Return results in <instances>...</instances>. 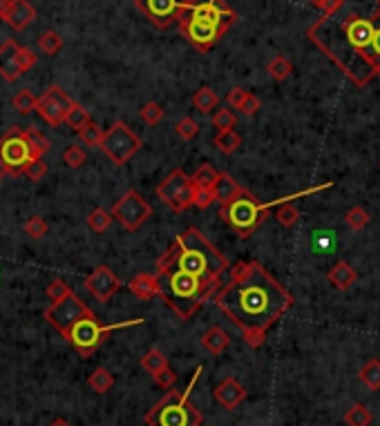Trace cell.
<instances>
[{
    "label": "cell",
    "instance_id": "cell-1",
    "mask_svg": "<svg viewBox=\"0 0 380 426\" xmlns=\"http://www.w3.org/2000/svg\"><path fill=\"white\" fill-rule=\"evenodd\" d=\"M307 36L358 88L380 79V0H338Z\"/></svg>",
    "mask_w": 380,
    "mask_h": 426
},
{
    "label": "cell",
    "instance_id": "cell-2",
    "mask_svg": "<svg viewBox=\"0 0 380 426\" xmlns=\"http://www.w3.org/2000/svg\"><path fill=\"white\" fill-rule=\"evenodd\" d=\"M215 304L239 328L244 342L260 348L267 342L269 328L291 308L293 295L260 261H237Z\"/></svg>",
    "mask_w": 380,
    "mask_h": 426
},
{
    "label": "cell",
    "instance_id": "cell-3",
    "mask_svg": "<svg viewBox=\"0 0 380 426\" xmlns=\"http://www.w3.org/2000/svg\"><path fill=\"white\" fill-rule=\"evenodd\" d=\"M159 259L179 265L182 270L195 275L197 279H202L204 284L213 286L217 290L219 286H224L221 284V275L230 268V263L224 254L193 226L179 234L171 246L164 250Z\"/></svg>",
    "mask_w": 380,
    "mask_h": 426
},
{
    "label": "cell",
    "instance_id": "cell-4",
    "mask_svg": "<svg viewBox=\"0 0 380 426\" xmlns=\"http://www.w3.org/2000/svg\"><path fill=\"white\" fill-rule=\"evenodd\" d=\"M237 14L228 7L226 0H188L177 25L190 45L199 51H210L217 40L235 25Z\"/></svg>",
    "mask_w": 380,
    "mask_h": 426
},
{
    "label": "cell",
    "instance_id": "cell-5",
    "mask_svg": "<svg viewBox=\"0 0 380 426\" xmlns=\"http://www.w3.org/2000/svg\"><path fill=\"white\" fill-rule=\"evenodd\" d=\"M155 275L161 281L159 297L164 300V304L182 319H190L206 302L217 297V288L204 284L195 275L182 270L179 265L171 261L157 259Z\"/></svg>",
    "mask_w": 380,
    "mask_h": 426
},
{
    "label": "cell",
    "instance_id": "cell-6",
    "mask_svg": "<svg viewBox=\"0 0 380 426\" xmlns=\"http://www.w3.org/2000/svg\"><path fill=\"white\" fill-rule=\"evenodd\" d=\"M331 186H333V183L329 181V183L313 186V188H309V190H300V192L289 195V197H282V199H276V201H269V204H260V201L255 199V195L242 188L233 199L226 201V204H221L219 217L224 219L228 226L235 230L237 237L246 239V237H251V234L262 226V221L267 219V215H269L271 208H278V206H282V204H289V201H295V199H300V197L318 195V192H322V190H329Z\"/></svg>",
    "mask_w": 380,
    "mask_h": 426
},
{
    "label": "cell",
    "instance_id": "cell-7",
    "mask_svg": "<svg viewBox=\"0 0 380 426\" xmlns=\"http://www.w3.org/2000/svg\"><path fill=\"white\" fill-rule=\"evenodd\" d=\"M202 370L204 366L199 364L193 372V379L188 382L186 391L166 393V395L145 413V424L148 426H202L204 415L193 402H190V393H193Z\"/></svg>",
    "mask_w": 380,
    "mask_h": 426
},
{
    "label": "cell",
    "instance_id": "cell-8",
    "mask_svg": "<svg viewBox=\"0 0 380 426\" xmlns=\"http://www.w3.org/2000/svg\"><path fill=\"white\" fill-rule=\"evenodd\" d=\"M143 324V319H130V322H121V324H112V326H103L97 315H88L79 319L77 324L70 328V333L65 335L68 344L77 350L81 357H92L94 353L99 350V346L105 342L112 330H119V328H128V326H139Z\"/></svg>",
    "mask_w": 380,
    "mask_h": 426
},
{
    "label": "cell",
    "instance_id": "cell-9",
    "mask_svg": "<svg viewBox=\"0 0 380 426\" xmlns=\"http://www.w3.org/2000/svg\"><path fill=\"white\" fill-rule=\"evenodd\" d=\"M139 147H141V138L136 136L123 121L112 123L108 130H105L103 141H101L103 154L108 156L114 165L128 163L130 158L139 152Z\"/></svg>",
    "mask_w": 380,
    "mask_h": 426
},
{
    "label": "cell",
    "instance_id": "cell-10",
    "mask_svg": "<svg viewBox=\"0 0 380 426\" xmlns=\"http://www.w3.org/2000/svg\"><path fill=\"white\" fill-rule=\"evenodd\" d=\"M157 197L171 208L173 212H184L193 206L195 199V183L193 177H188L184 170H173L159 186H157Z\"/></svg>",
    "mask_w": 380,
    "mask_h": 426
},
{
    "label": "cell",
    "instance_id": "cell-11",
    "mask_svg": "<svg viewBox=\"0 0 380 426\" xmlns=\"http://www.w3.org/2000/svg\"><path fill=\"white\" fill-rule=\"evenodd\" d=\"M0 156L7 163L9 172L14 177L25 174V170L31 165V161H36L34 152H31V145L27 141L25 130L20 127H12L3 138H0Z\"/></svg>",
    "mask_w": 380,
    "mask_h": 426
},
{
    "label": "cell",
    "instance_id": "cell-12",
    "mask_svg": "<svg viewBox=\"0 0 380 426\" xmlns=\"http://www.w3.org/2000/svg\"><path fill=\"white\" fill-rule=\"evenodd\" d=\"M112 217L121 223L123 230L128 232H136L143 223L150 219L152 215V206L148 204V201L136 192V190H128L117 204L112 206Z\"/></svg>",
    "mask_w": 380,
    "mask_h": 426
},
{
    "label": "cell",
    "instance_id": "cell-13",
    "mask_svg": "<svg viewBox=\"0 0 380 426\" xmlns=\"http://www.w3.org/2000/svg\"><path fill=\"white\" fill-rule=\"evenodd\" d=\"M36 54L29 47H20L16 40H5L0 45V76L14 83L36 65Z\"/></svg>",
    "mask_w": 380,
    "mask_h": 426
},
{
    "label": "cell",
    "instance_id": "cell-14",
    "mask_svg": "<svg viewBox=\"0 0 380 426\" xmlns=\"http://www.w3.org/2000/svg\"><path fill=\"white\" fill-rule=\"evenodd\" d=\"M92 315L90 308L83 304L77 295H68L65 300H61L56 304H52L47 311H45V319L49 326H54L58 333L65 337L70 333V328L79 322V319Z\"/></svg>",
    "mask_w": 380,
    "mask_h": 426
},
{
    "label": "cell",
    "instance_id": "cell-15",
    "mask_svg": "<svg viewBox=\"0 0 380 426\" xmlns=\"http://www.w3.org/2000/svg\"><path fill=\"white\" fill-rule=\"evenodd\" d=\"M74 101L65 94V90H61L58 85H52L47 88L43 94L38 97V105H36V112L38 116L43 119L47 125L52 127H58L65 123L68 114L72 110Z\"/></svg>",
    "mask_w": 380,
    "mask_h": 426
},
{
    "label": "cell",
    "instance_id": "cell-16",
    "mask_svg": "<svg viewBox=\"0 0 380 426\" xmlns=\"http://www.w3.org/2000/svg\"><path fill=\"white\" fill-rule=\"evenodd\" d=\"M186 3L188 0H134L136 9L159 29H168L173 23H177Z\"/></svg>",
    "mask_w": 380,
    "mask_h": 426
},
{
    "label": "cell",
    "instance_id": "cell-17",
    "mask_svg": "<svg viewBox=\"0 0 380 426\" xmlns=\"http://www.w3.org/2000/svg\"><path fill=\"white\" fill-rule=\"evenodd\" d=\"M86 288L90 290V295L94 297V300H99L101 304H105L119 293L121 281H119V277L108 268V265L101 263L86 279Z\"/></svg>",
    "mask_w": 380,
    "mask_h": 426
},
{
    "label": "cell",
    "instance_id": "cell-18",
    "mask_svg": "<svg viewBox=\"0 0 380 426\" xmlns=\"http://www.w3.org/2000/svg\"><path fill=\"white\" fill-rule=\"evenodd\" d=\"M0 18L14 31H23L36 20V9L29 0H0Z\"/></svg>",
    "mask_w": 380,
    "mask_h": 426
},
{
    "label": "cell",
    "instance_id": "cell-19",
    "mask_svg": "<svg viewBox=\"0 0 380 426\" xmlns=\"http://www.w3.org/2000/svg\"><path fill=\"white\" fill-rule=\"evenodd\" d=\"M246 388L239 384V382L235 377H226L224 382H219V384L215 386L213 391V398L217 404H221L226 411H235L242 402L246 400Z\"/></svg>",
    "mask_w": 380,
    "mask_h": 426
},
{
    "label": "cell",
    "instance_id": "cell-20",
    "mask_svg": "<svg viewBox=\"0 0 380 426\" xmlns=\"http://www.w3.org/2000/svg\"><path fill=\"white\" fill-rule=\"evenodd\" d=\"M128 290L139 297V300H152V297H159L161 293V281L157 275L150 272H139L136 277H132L128 284Z\"/></svg>",
    "mask_w": 380,
    "mask_h": 426
},
{
    "label": "cell",
    "instance_id": "cell-21",
    "mask_svg": "<svg viewBox=\"0 0 380 426\" xmlns=\"http://www.w3.org/2000/svg\"><path fill=\"white\" fill-rule=\"evenodd\" d=\"M326 279H329V284L335 290H347V288H351L356 281V270L347 261H338L333 268L326 272Z\"/></svg>",
    "mask_w": 380,
    "mask_h": 426
},
{
    "label": "cell",
    "instance_id": "cell-22",
    "mask_svg": "<svg viewBox=\"0 0 380 426\" xmlns=\"http://www.w3.org/2000/svg\"><path fill=\"white\" fill-rule=\"evenodd\" d=\"M228 344H230V337H228L226 330H221L219 326L208 328L202 335V346L213 355H221L228 348Z\"/></svg>",
    "mask_w": 380,
    "mask_h": 426
},
{
    "label": "cell",
    "instance_id": "cell-23",
    "mask_svg": "<svg viewBox=\"0 0 380 426\" xmlns=\"http://www.w3.org/2000/svg\"><path fill=\"white\" fill-rule=\"evenodd\" d=\"M358 379H361L369 391H378L380 388V359L376 357L367 359L365 366L358 370Z\"/></svg>",
    "mask_w": 380,
    "mask_h": 426
},
{
    "label": "cell",
    "instance_id": "cell-24",
    "mask_svg": "<svg viewBox=\"0 0 380 426\" xmlns=\"http://www.w3.org/2000/svg\"><path fill=\"white\" fill-rule=\"evenodd\" d=\"M193 105L202 112V114H210L217 105H219V97L208 88V85H204V88H199L195 94H193Z\"/></svg>",
    "mask_w": 380,
    "mask_h": 426
},
{
    "label": "cell",
    "instance_id": "cell-25",
    "mask_svg": "<svg viewBox=\"0 0 380 426\" xmlns=\"http://www.w3.org/2000/svg\"><path fill=\"white\" fill-rule=\"evenodd\" d=\"M168 366H171V364H168V357L161 353L159 348H150V350H148V353L141 357V368H143L145 372H150L152 377L157 375V372L166 370Z\"/></svg>",
    "mask_w": 380,
    "mask_h": 426
},
{
    "label": "cell",
    "instance_id": "cell-26",
    "mask_svg": "<svg viewBox=\"0 0 380 426\" xmlns=\"http://www.w3.org/2000/svg\"><path fill=\"white\" fill-rule=\"evenodd\" d=\"M88 386L94 391V393H99V395H103V393H108L112 386H114V375L108 370V368H103L99 366L97 370L92 372V375L88 377Z\"/></svg>",
    "mask_w": 380,
    "mask_h": 426
},
{
    "label": "cell",
    "instance_id": "cell-27",
    "mask_svg": "<svg viewBox=\"0 0 380 426\" xmlns=\"http://www.w3.org/2000/svg\"><path fill=\"white\" fill-rule=\"evenodd\" d=\"M112 212H108L105 208H94L90 215H88V226L92 232H97V234H103V232H108L110 226H112Z\"/></svg>",
    "mask_w": 380,
    "mask_h": 426
},
{
    "label": "cell",
    "instance_id": "cell-28",
    "mask_svg": "<svg viewBox=\"0 0 380 426\" xmlns=\"http://www.w3.org/2000/svg\"><path fill=\"white\" fill-rule=\"evenodd\" d=\"M374 422V415L365 404H354L349 411L345 413V424L347 426H369Z\"/></svg>",
    "mask_w": 380,
    "mask_h": 426
},
{
    "label": "cell",
    "instance_id": "cell-29",
    "mask_svg": "<svg viewBox=\"0 0 380 426\" xmlns=\"http://www.w3.org/2000/svg\"><path fill=\"white\" fill-rule=\"evenodd\" d=\"M239 190H242V188L235 183L233 177L226 174V172H221V179L217 181V186H215V197H217L219 204H226V201L233 199V197L239 192Z\"/></svg>",
    "mask_w": 380,
    "mask_h": 426
},
{
    "label": "cell",
    "instance_id": "cell-30",
    "mask_svg": "<svg viewBox=\"0 0 380 426\" xmlns=\"http://www.w3.org/2000/svg\"><path fill=\"white\" fill-rule=\"evenodd\" d=\"M219 179H221V172H217L213 165L204 163V165H199L197 172L193 174V183L195 188H215Z\"/></svg>",
    "mask_w": 380,
    "mask_h": 426
},
{
    "label": "cell",
    "instance_id": "cell-31",
    "mask_svg": "<svg viewBox=\"0 0 380 426\" xmlns=\"http://www.w3.org/2000/svg\"><path fill=\"white\" fill-rule=\"evenodd\" d=\"M213 143L219 152H224V154H233L237 147L242 145V136L235 132V130H228V132H217L215 138H213Z\"/></svg>",
    "mask_w": 380,
    "mask_h": 426
},
{
    "label": "cell",
    "instance_id": "cell-32",
    "mask_svg": "<svg viewBox=\"0 0 380 426\" xmlns=\"http://www.w3.org/2000/svg\"><path fill=\"white\" fill-rule=\"evenodd\" d=\"M61 47H63V38L58 36V31L47 29V31H43V34L38 36V49L43 51V54L56 56L58 51H61Z\"/></svg>",
    "mask_w": 380,
    "mask_h": 426
},
{
    "label": "cell",
    "instance_id": "cell-33",
    "mask_svg": "<svg viewBox=\"0 0 380 426\" xmlns=\"http://www.w3.org/2000/svg\"><path fill=\"white\" fill-rule=\"evenodd\" d=\"M65 123L72 127L74 132H81L83 127H86L88 123H92V119H90V112L83 108V105H79V103H74L72 105V110H70V114H68V119H65Z\"/></svg>",
    "mask_w": 380,
    "mask_h": 426
},
{
    "label": "cell",
    "instance_id": "cell-34",
    "mask_svg": "<svg viewBox=\"0 0 380 426\" xmlns=\"http://www.w3.org/2000/svg\"><path fill=\"white\" fill-rule=\"evenodd\" d=\"M267 72L271 74V79H276V81H287L291 76V72H293V65H291V60L287 56H276L271 63H269V67Z\"/></svg>",
    "mask_w": 380,
    "mask_h": 426
},
{
    "label": "cell",
    "instance_id": "cell-35",
    "mask_svg": "<svg viewBox=\"0 0 380 426\" xmlns=\"http://www.w3.org/2000/svg\"><path fill=\"white\" fill-rule=\"evenodd\" d=\"M12 105L16 108V112H18V114L29 116L31 112L36 110V105H38V97H34V94H31L29 90H23V92H18L16 97H14Z\"/></svg>",
    "mask_w": 380,
    "mask_h": 426
},
{
    "label": "cell",
    "instance_id": "cell-36",
    "mask_svg": "<svg viewBox=\"0 0 380 426\" xmlns=\"http://www.w3.org/2000/svg\"><path fill=\"white\" fill-rule=\"evenodd\" d=\"M25 134H27V141H29V145H31V152H34V158H43V154L49 150V141L47 138L40 134L38 130H34V127H29V130H25Z\"/></svg>",
    "mask_w": 380,
    "mask_h": 426
},
{
    "label": "cell",
    "instance_id": "cell-37",
    "mask_svg": "<svg viewBox=\"0 0 380 426\" xmlns=\"http://www.w3.org/2000/svg\"><path fill=\"white\" fill-rule=\"evenodd\" d=\"M345 221L351 230H363V228H367V223H369V212L365 208H361V206H354V208L347 210Z\"/></svg>",
    "mask_w": 380,
    "mask_h": 426
},
{
    "label": "cell",
    "instance_id": "cell-38",
    "mask_svg": "<svg viewBox=\"0 0 380 426\" xmlns=\"http://www.w3.org/2000/svg\"><path fill=\"white\" fill-rule=\"evenodd\" d=\"M213 125L217 132H228V130H235L237 125V116L230 112L228 108H221L217 110V114L213 116Z\"/></svg>",
    "mask_w": 380,
    "mask_h": 426
},
{
    "label": "cell",
    "instance_id": "cell-39",
    "mask_svg": "<svg viewBox=\"0 0 380 426\" xmlns=\"http://www.w3.org/2000/svg\"><path fill=\"white\" fill-rule=\"evenodd\" d=\"M103 134H105V132H101V127H99L97 123H88V125L79 132V138H81V141L86 143V145H90V147H101Z\"/></svg>",
    "mask_w": 380,
    "mask_h": 426
},
{
    "label": "cell",
    "instance_id": "cell-40",
    "mask_svg": "<svg viewBox=\"0 0 380 426\" xmlns=\"http://www.w3.org/2000/svg\"><path fill=\"white\" fill-rule=\"evenodd\" d=\"M276 219L282 223L284 228H291V226H295V223H298V219H300V212L295 210V206L291 204H282V206H278V210H276Z\"/></svg>",
    "mask_w": 380,
    "mask_h": 426
},
{
    "label": "cell",
    "instance_id": "cell-41",
    "mask_svg": "<svg viewBox=\"0 0 380 426\" xmlns=\"http://www.w3.org/2000/svg\"><path fill=\"white\" fill-rule=\"evenodd\" d=\"M139 116H141V121L145 125H157V123H161V119H164V108H161L159 103L150 101V103H145L143 108H141Z\"/></svg>",
    "mask_w": 380,
    "mask_h": 426
},
{
    "label": "cell",
    "instance_id": "cell-42",
    "mask_svg": "<svg viewBox=\"0 0 380 426\" xmlns=\"http://www.w3.org/2000/svg\"><path fill=\"white\" fill-rule=\"evenodd\" d=\"M63 161H65V165L68 167H81L83 163L88 161V154H86V150H83V147H79V145H70L65 152H63Z\"/></svg>",
    "mask_w": 380,
    "mask_h": 426
},
{
    "label": "cell",
    "instance_id": "cell-43",
    "mask_svg": "<svg viewBox=\"0 0 380 426\" xmlns=\"http://www.w3.org/2000/svg\"><path fill=\"white\" fill-rule=\"evenodd\" d=\"M217 201L215 197V188H195V199H193V206L199 210H206L208 206H213Z\"/></svg>",
    "mask_w": 380,
    "mask_h": 426
},
{
    "label": "cell",
    "instance_id": "cell-44",
    "mask_svg": "<svg viewBox=\"0 0 380 426\" xmlns=\"http://www.w3.org/2000/svg\"><path fill=\"white\" fill-rule=\"evenodd\" d=\"M47 297H49V302L52 304H56L61 300H65L68 295H72V288L65 284V281H61V279H54L49 286H47Z\"/></svg>",
    "mask_w": 380,
    "mask_h": 426
},
{
    "label": "cell",
    "instance_id": "cell-45",
    "mask_svg": "<svg viewBox=\"0 0 380 426\" xmlns=\"http://www.w3.org/2000/svg\"><path fill=\"white\" fill-rule=\"evenodd\" d=\"M177 134L186 138V141H190V138H195L197 132H199V125L195 123V119H190V116H184V119H179L177 125H175Z\"/></svg>",
    "mask_w": 380,
    "mask_h": 426
},
{
    "label": "cell",
    "instance_id": "cell-46",
    "mask_svg": "<svg viewBox=\"0 0 380 426\" xmlns=\"http://www.w3.org/2000/svg\"><path fill=\"white\" fill-rule=\"evenodd\" d=\"M25 232L29 239H43L47 234V223L40 219V217H31L27 223H25Z\"/></svg>",
    "mask_w": 380,
    "mask_h": 426
},
{
    "label": "cell",
    "instance_id": "cell-47",
    "mask_svg": "<svg viewBox=\"0 0 380 426\" xmlns=\"http://www.w3.org/2000/svg\"><path fill=\"white\" fill-rule=\"evenodd\" d=\"M152 379H155V384L159 386V388H164V391H173L175 382H177V375H175V370H173L171 366H168L166 370L157 372V375H155Z\"/></svg>",
    "mask_w": 380,
    "mask_h": 426
},
{
    "label": "cell",
    "instance_id": "cell-48",
    "mask_svg": "<svg viewBox=\"0 0 380 426\" xmlns=\"http://www.w3.org/2000/svg\"><path fill=\"white\" fill-rule=\"evenodd\" d=\"M246 97H248V92L246 90H242V88H230L228 90V94H226V103H228V108H242V105H244V101H246Z\"/></svg>",
    "mask_w": 380,
    "mask_h": 426
},
{
    "label": "cell",
    "instance_id": "cell-49",
    "mask_svg": "<svg viewBox=\"0 0 380 426\" xmlns=\"http://www.w3.org/2000/svg\"><path fill=\"white\" fill-rule=\"evenodd\" d=\"M47 174V165H45V161H40V158H36V161H31V165L25 170V174L23 177H27L29 181H40Z\"/></svg>",
    "mask_w": 380,
    "mask_h": 426
},
{
    "label": "cell",
    "instance_id": "cell-50",
    "mask_svg": "<svg viewBox=\"0 0 380 426\" xmlns=\"http://www.w3.org/2000/svg\"><path fill=\"white\" fill-rule=\"evenodd\" d=\"M260 105H262L260 99H258V97H253V94H248L246 101H244V105H242V108H239V112H244L246 116H253V114H258Z\"/></svg>",
    "mask_w": 380,
    "mask_h": 426
},
{
    "label": "cell",
    "instance_id": "cell-51",
    "mask_svg": "<svg viewBox=\"0 0 380 426\" xmlns=\"http://www.w3.org/2000/svg\"><path fill=\"white\" fill-rule=\"evenodd\" d=\"M309 3H311L313 7L322 9V12H329V9L338 3V0H309Z\"/></svg>",
    "mask_w": 380,
    "mask_h": 426
},
{
    "label": "cell",
    "instance_id": "cell-52",
    "mask_svg": "<svg viewBox=\"0 0 380 426\" xmlns=\"http://www.w3.org/2000/svg\"><path fill=\"white\" fill-rule=\"evenodd\" d=\"M7 174H12V172H9V167H7V163L3 161V156H0V181H3Z\"/></svg>",
    "mask_w": 380,
    "mask_h": 426
},
{
    "label": "cell",
    "instance_id": "cell-53",
    "mask_svg": "<svg viewBox=\"0 0 380 426\" xmlns=\"http://www.w3.org/2000/svg\"><path fill=\"white\" fill-rule=\"evenodd\" d=\"M47 426H70V422H68V420H63V418H56V420H52Z\"/></svg>",
    "mask_w": 380,
    "mask_h": 426
}]
</instances>
